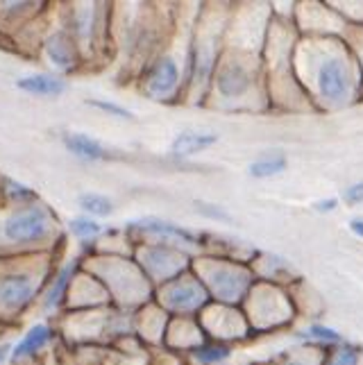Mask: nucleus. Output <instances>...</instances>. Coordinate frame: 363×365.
Here are the masks:
<instances>
[{
	"instance_id": "7c9ffc66",
	"label": "nucleus",
	"mask_w": 363,
	"mask_h": 365,
	"mask_svg": "<svg viewBox=\"0 0 363 365\" xmlns=\"http://www.w3.org/2000/svg\"><path fill=\"white\" fill-rule=\"evenodd\" d=\"M286 166H289V161H286L284 155H272V157H264V159H257L250 163V178L255 180H270V178H277V175H282L286 170Z\"/></svg>"
},
{
	"instance_id": "c756f323",
	"label": "nucleus",
	"mask_w": 363,
	"mask_h": 365,
	"mask_svg": "<svg viewBox=\"0 0 363 365\" xmlns=\"http://www.w3.org/2000/svg\"><path fill=\"white\" fill-rule=\"evenodd\" d=\"M84 105L96 109L98 114H103L107 118H114V120H121V123H134L136 120L134 111L130 107L116 103V100H109V98H86Z\"/></svg>"
},
{
	"instance_id": "72a5a7b5",
	"label": "nucleus",
	"mask_w": 363,
	"mask_h": 365,
	"mask_svg": "<svg viewBox=\"0 0 363 365\" xmlns=\"http://www.w3.org/2000/svg\"><path fill=\"white\" fill-rule=\"evenodd\" d=\"M305 338H311V341H322V343H336L339 341V334H336L334 329H329V327L314 324L305 331Z\"/></svg>"
},
{
	"instance_id": "4be33fe9",
	"label": "nucleus",
	"mask_w": 363,
	"mask_h": 365,
	"mask_svg": "<svg viewBox=\"0 0 363 365\" xmlns=\"http://www.w3.org/2000/svg\"><path fill=\"white\" fill-rule=\"evenodd\" d=\"M16 89L25 96H32V98H44V100H50V98H61L66 91H68V82L64 78H59L55 73H28L23 75V78L16 80Z\"/></svg>"
},
{
	"instance_id": "c9c22d12",
	"label": "nucleus",
	"mask_w": 363,
	"mask_h": 365,
	"mask_svg": "<svg viewBox=\"0 0 363 365\" xmlns=\"http://www.w3.org/2000/svg\"><path fill=\"white\" fill-rule=\"evenodd\" d=\"M345 200H347V202H352V205H359V202H363V184H354V186H349L347 191H345Z\"/></svg>"
},
{
	"instance_id": "0eeeda50",
	"label": "nucleus",
	"mask_w": 363,
	"mask_h": 365,
	"mask_svg": "<svg viewBox=\"0 0 363 365\" xmlns=\"http://www.w3.org/2000/svg\"><path fill=\"white\" fill-rule=\"evenodd\" d=\"M191 23L182 25V11L170 41L148 61L134 80L136 91L155 105H184L186 46H189Z\"/></svg>"
},
{
	"instance_id": "c85d7f7f",
	"label": "nucleus",
	"mask_w": 363,
	"mask_h": 365,
	"mask_svg": "<svg viewBox=\"0 0 363 365\" xmlns=\"http://www.w3.org/2000/svg\"><path fill=\"white\" fill-rule=\"evenodd\" d=\"M36 200H41V197L32 186L19 182L14 178H7V175H0V205L16 207V205L36 202Z\"/></svg>"
},
{
	"instance_id": "f257e3e1",
	"label": "nucleus",
	"mask_w": 363,
	"mask_h": 365,
	"mask_svg": "<svg viewBox=\"0 0 363 365\" xmlns=\"http://www.w3.org/2000/svg\"><path fill=\"white\" fill-rule=\"evenodd\" d=\"M178 3H114L111 7V64L118 84H134L178 28Z\"/></svg>"
},
{
	"instance_id": "9d476101",
	"label": "nucleus",
	"mask_w": 363,
	"mask_h": 365,
	"mask_svg": "<svg viewBox=\"0 0 363 365\" xmlns=\"http://www.w3.org/2000/svg\"><path fill=\"white\" fill-rule=\"evenodd\" d=\"M132 259L141 268L145 279L155 288L166 284L175 277L189 272L193 266V255L173 243L164 241H136L132 247Z\"/></svg>"
},
{
	"instance_id": "f8f14e48",
	"label": "nucleus",
	"mask_w": 363,
	"mask_h": 365,
	"mask_svg": "<svg viewBox=\"0 0 363 365\" xmlns=\"http://www.w3.org/2000/svg\"><path fill=\"white\" fill-rule=\"evenodd\" d=\"M34 57H39L44 61L48 73H55L64 80L71 78V75L86 71L84 57L80 53L78 43L73 41V36L61 28V23L55 19V9H53V14H50V21L46 25L39 43H36Z\"/></svg>"
},
{
	"instance_id": "58836bf2",
	"label": "nucleus",
	"mask_w": 363,
	"mask_h": 365,
	"mask_svg": "<svg viewBox=\"0 0 363 365\" xmlns=\"http://www.w3.org/2000/svg\"><path fill=\"white\" fill-rule=\"evenodd\" d=\"M349 230L363 238V220H352V222H349Z\"/></svg>"
},
{
	"instance_id": "2eb2a0df",
	"label": "nucleus",
	"mask_w": 363,
	"mask_h": 365,
	"mask_svg": "<svg viewBox=\"0 0 363 365\" xmlns=\"http://www.w3.org/2000/svg\"><path fill=\"white\" fill-rule=\"evenodd\" d=\"M80 266H82V252L80 255L59 259V263L55 266V270L50 274V279L41 293L39 307H36V311H39L44 318H53V322H55L61 313H64L71 284L75 279V274H78Z\"/></svg>"
},
{
	"instance_id": "4c0bfd02",
	"label": "nucleus",
	"mask_w": 363,
	"mask_h": 365,
	"mask_svg": "<svg viewBox=\"0 0 363 365\" xmlns=\"http://www.w3.org/2000/svg\"><path fill=\"white\" fill-rule=\"evenodd\" d=\"M316 209H318V211H334V209H336V200H334V197H332V200H322V202L316 205Z\"/></svg>"
},
{
	"instance_id": "f3484780",
	"label": "nucleus",
	"mask_w": 363,
	"mask_h": 365,
	"mask_svg": "<svg viewBox=\"0 0 363 365\" xmlns=\"http://www.w3.org/2000/svg\"><path fill=\"white\" fill-rule=\"evenodd\" d=\"M59 345V334L55 322L36 320L21 334L19 341L11 345L9 365H28L36 359L48 354L50 349Z\"/></svg>"
},
{
	"instance_id": "5701e85b",
	"label": "nucleus",
	"mask_w": 363,
	"mask_h": 365,
	"mask_svg": "<svg viewBox=\"0 0 363 365\" xmlns=\"http://www.w3.org/2000/svg\"><path fill=\"white\" fill-rule=\"evenodd\" d=\"M218 143V134L214 132H203V130H182L170 138L168 153L173 159H193L203 155L205 150L214 148Z\"/></svg>"
},
{
	"instance_id": "39448f33",
	"label": "nucleus",
	"mask_w": 363,
	"mask_h": 365,
	"mask_svg": "<svg viewBox=\"0 0 363 365\" xmlns=\"http://www.w3.org/2000/svg\"><path fill=\"white\" fill-rule=\"evenodd\" d=\"M111 7L114 3H55V19L61 23L84 57L86 71L111 64Z\"/></svg>"
},
{
	"instance_id": "393cba45",
	"label": "nucleus",
	"mask_w": 363,
	"mask_h": 365,
	"mask_svg": "<svg viewBox=\"0 0 363 365\" xmlns=\"http://www.w3.org/2000/svg\"><path fill=\"white\" fill-rule=\"evenodd\" d=\"M345 71L339 59H324L318 68V89L324 98L341 100L345 96Z\"/></svg>"
},
{
	"instance_id": "6ab92c4d",
	"label": "nucleus",
	"mask_w": 363,
	"mask_h": 365,
	"mask_svg": "<svg viewBox=\"0 0 363 365\" xmlns=\"http://www.w3.org/2000/svg\"><path fill=\"white\" fill-rule=\"evenodd\" d=\"M170 318L161 311L155 302H150L143 309L134 313V338L148 351H157L164 347V338Z\"/></svg>"
},
{
	"instance_id": "aec40b11",
	"label": "nucleus",
	"mask_w": 363,
	"mask_h": 365,
	"mask_svg": "<svg viewBox=\"0 0 363 365\" xmlns=\"http://www.w3.org/2000/svg\"><path fill=\"white\" fill-rule=\"evenodd\" d=\"M59 141L71 157H75L82 163H105V161L121 159V155H116L109 145H105L103 141H98L96 136L84 134V132L68 130L59 136Z\"/></svg>"
},
{
	"instance_id": "b1692460",
	"label": "nucleus",
	"mask_w": 363,
	"mask_h": 365,
	"mask_svg": "<svg viewBox=\"0 0 363 365\" xmlns=\"http://www.w3.org/2000/svg\"><path fill=\"white\" fill-rule=\"evenodd\" d=\"M64 232L66 238H75L82 245V252H91L100 243V238L105 236L107 227L96 218L78 213V216H73L64 222Z\"/></svg>"
},
{
	"instance_id": "a211bd4d",
	"label": "nucleus",
	"mask_w": 363,
	"mask_h": 365,
	"mask_svg": "<svg viewBox=\"0 0 363 365\" xmlns=\"http://www.w3.org/2000/svg\"><path fill=\"white\" fill-rule=\"evenodd\" d=\"M109 304H111V299H109L107 291L103 288V284H100L89 270H84L80 266L78 274H75V279L71 284L64 313H68V311L103 309V307H109Z\"/></svg>"
},
{
	"instance_id": "a19ab883",
	"label": "nucleus",
	"mask_w": 363,
	"mask_h": 365,
	"mask_svg": "<svg viewBox=\"0 0 363 365\" xmlns=\"http://www.w3.org/2000/svg\"><path fill=\"white\" fill-rule=\"evenodd\" d=\"M3 334H5V331H3V329H0V341H3Z\"/></svg>"
},
{
	"instance_id": "20e7f679",
	"label": "nucleus",
	"mask_w": 363,
	"mask_h": 365,
	"mask_svg": "<svg viewBox=\"0 0 363 365\" xmlns=\"http://www.w3.org/2000/svg\"><path fill=\"white\" fill-rule=\"evenodd\" d=\"M66 349H114L134 338V313L116 307L68 311L55 320Z\"/></svg>"
},
{
	"instance_id": "f03ea898",
	"label": "nucleus",
	"mask_w": 363,
	"mask_h": 365,
	"mask_svg": "<svg viewBox=\"0 0 363 365\" xmlns=\"http://www.w3.org/2000/svg\"><path fill=\"white\" fill-rule=\"evenodd\" d=\"M66 232L57 211L36 200L30 205H0V257L59 255L66 252Z\"/></svg>"
},
{
	"instance_id": "473e14b6",
	"label": "nucleus",
	"mask_w": 363,
	"mask_h": 365,
	"mask_svg": "<svg viewBox=\"0 0 363 365\" xmlns=\"http://www.w3.org/2000/svg\"><path fill=\"white\" fill-rule=\"evenodd\" d=\"M28 365H71V359H68V349L64 345H57L48 351V354H44L41 359H36Z\"/></svg>"
},
{
	"instance_id": "a878e982",
	"label": "nucleus",
	"mask_w": 363,
	"mask_h": 365,
	"mask_svg": "<svg viewBox=\"0 0 363 365\" xmlns=\"http://www.w3.org/2000/svg\"><path fill=\"white\" fill-rule=\"evenodd\" d=\"M100 365H150V351L132 338L114 349H103Z\"/></svg>"
},
{
	"instance_id": "bb28decb",
	"label": "nucleus",
	"mask_w": 363,
	"mask_h": 365,
	"mask_svg": "<svg viewBox=\"0 0 363 365\" xmlns=\"http://www.w3.org/2000/svg\"><path fill=\"white\" fill-rule=\"evenodd\" d=\"M78 209L82 216H89L96 220H105L111 218L116 213V202L105 193H98V191H84L78 195Z\"/></svg>"
},
{
	"instance_id": "412c9836",
	"label": "nucleus",
	"mask_w": 363,
	"mask_h": 365,
	"mask_svg": "<svg viewBox=\"0 0 363 365\" xmlns=\"http://www.w3.org/2000/svg\"><path fill=\"white\" fill-rule=\"evenodd\" d=\"M205 334L200 329V324L195 318H170L166 338H164V347L170 354L186 356L193 347H198L205 341Z\"/></svg>"
},
{
	"instance_id": "e433bc0d",
	"label": "nucleus",
	"mask_w": 363,
	"mask_h": 365,
	"mask_svg": "<svg viewBox=\"0 0 363 365\" xmlns=\"http://www.w3.org/2000/svg\"><path fill=\"white\" fill-rule=\"evenodd\" d=\"M11 345H14V341H7V338H3V341H0V365H7L9 363Z\"/></svg>"
},
{
	"instance_id": "1a4fd4ad",
	"label": "nucleus",
	"mask_w": 363,
	"mask_h": 365,
	"mask_svg": "<svg viewBox=\"0 0 363 365\" xmlns=\"http://www.w3.org/2000/svg\"><path fill=\"white\" fill-rule=\"evenodd\" d=\"M191 270L203 282L211 302L227 307H239L252 291L255 274L243 263L220 255H198L193 257Z\"/></svg>"
},
{
	"instance_id": "dca6fc26",
	"label": "nucleus",
	"mask_w": 363,
	"mask_h": 365,
	"mask_svg": "<svg viewBox=\"0 0 363 365\" xmlns=\"http://www.w3.org/2000/svg\"><path fill=\"white\" fill-rule=\"evenodd\" d=\"M200 329L207 338L218 343H227L239 341L247 331V322L241 316L239 307H227V304H216V302H209V304L200 311V316L195 318Z\"/></svg>"
},
{
	"instance_id": "ea45409f",
	"label": "nucleus",
	"mask_w": 363,
	"mask_h": 365,
	"mask_svg": "<svg viewBox=\"0 0 363 365\" xmlns=\"http://www.w3.org/2000/svg\"><path fill=\"white\" fill-rule=\"evenodd\" d=\"M284 365H305L302 361H286Z\"/></svg>"
},
{
	"instance_id": "4468645a",
	"label": "nucleus",
	"mask_w": 363,
	"mask_h": 365,
	"mask_svg": "<svg viewBox=\"0 0 363 365\" xmlns=\"http://www.w3.org/2000/svg\"><path fill=\"white\" fill-rule=\"evenodd\" d=\"M252 86H255L252 66L236 53H220L205 105H209V103H227V105L241 103L245 96L252 93Z\"/></svg>"
},
{
	"instance_id": "9b49d317",
	"label": "nucleus",
	"mask_w": 363,
	"mask_h": 365,
	"mask_svg": "<svg viewBox=\"0 0 363 365\" xmlns=\"http://www.w3.org/2000/svg\"><path fill=\"white\" fill-rule=\"evenodd\" d=\"M123 232L132 243L145 241V238H150V241H164V243H173L186 252H191L193 257L207 255L209 238H211L205 232L182 227L180 222H173L159 216H141V218L128 220L123 225Z\"/></svg>"
},
{
	"instance_id": "cd10ccee",
	"label": "nucleus",
	"mask_w": 363,
	"mask_h": 365,
	"mask_svg": "<svg viewBox=\"0 0 363 365\" xmlns=\"http://www.w3.org/2000/svg\"><path fill=\"white\" fill-rule=\"evenodd\" d=\"M230 356H232V345L205 338V341L198 347H193L184 359H189L191 365H220Z\"/></svg>"
},
{
	"instance_id": "ddd939ff",
	"label": "nucleus",
	"mask_w": 363,
	"mask_h": 365,
	"mask_svg": "<svg viewBox=\"0 0 363 365\" xmlns=\"http://www.w3.org/2000/svg\"><path fill=\"white\" fill-rule=\"evenodd\" d=\"M153 302L168 318H198L200 311L211 299L205 291L203 282L198 279L193 270H189L166 284L157 286Z\"/></svg>"
},
{
	"instance_id": "6e6552de",
	"label": "nucleus",
	"mask_w": 363,
	"mask_h": 365,
	"mask_svg": "<svg viewBox=\"0 0 363 365\" xmlns=\"http://www.w3.org/2000/svg\"><path fill=\"white\" fill-rule=\"evenodd\" d=\"M220 59V32L205 14V3L198 7L186 46L184 105H205L209 84Z\"/></svg>"
},
{
	"instance_id": "7ed1b4c3",
	"label": "nucleus",
	"mask_w": 363,
	"mask_h": 365,
	"mask_svg": "<svg viewBox=\"0 0 363 365\" xmlns=\"http://www.w3.org/2000/svg\"><path fill=\"white\" fill-rule=\"evenodd\" d=\"M61 257L64 252L0 257V329H16L36 311L44 288Z\"/></svg>"
},
{
	"instance_id": "423d86ee",
	"label": "nucleus",
	"mask_w": 363,
	"mask_h": 365,
	"mask_svg": "<svg viewBox=\"0 0 363 365\" xmlns=\"http://www.w3.org/2000/svg\"><path fill=\"white\" fill-rule=\"evenodd\" d=\"M82 268L103 284L111 307L136 313L153 302L155 286L145 279L132 255H111L98 250L82 252Z\"/></svg>"
},
{
	"instance_id": "f704fd0d",
	"label": "nucleus",
	"mask_w": 363,
	"mask_h": 365,
	"mask_svg": "<svg viewBox=\"0 0 363 365\" xmlns=\"http://www.w3.org/2000/svg\"><path fill=\"white\" fill-rule=\"evenodd\" d=\"M329 365H359V354L354 347H343L332 356Z\"/></svg>"
},
{
	"instance_id": "2f4dec72",
	"label": "nucleus",
	"mask_w": 363,
	"mask_h": 365,
	"mask_svg": "<svg viewBox=\"0 0 363 365\" xmlns=\"http://www.w3.org/2000/svg\"><path fill=\"white\" fill-rule=\"evenodd\" d=\"M195 211L198 216H203L207 220H214V222H232V213L220 207V205H214V202H207V200H195Z\"/></svg>"
}]
</instances>
